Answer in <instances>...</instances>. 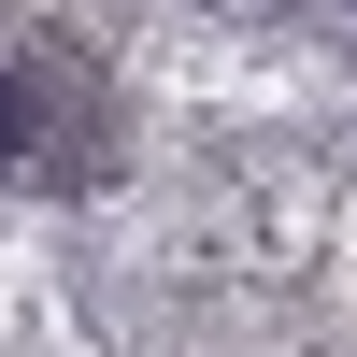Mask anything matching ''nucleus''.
<instances>
[{
    "mask_svg": "<svg viewBox=\"0 0 357 357\" xmlns=\"http://www.w3.org/2000/svg\"><path fill=\"white\" fill-rule=\"evenodd\" d=\"M0 158L43 172V186H86V172H100V86H86L72 57L0 72Z\"/></svg>",
    "mask_w": 357,
    "mask_h": 357,
    "instance_id": "1",
    "label": "nucleus"
}]
</instances>
